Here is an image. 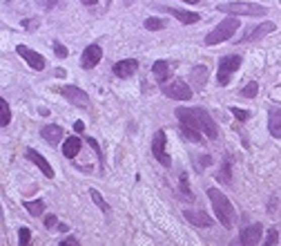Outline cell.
Segmentation results:
<instances>
[{"label": "cell", "instance_id": "cell-8", "mask_svg": "<svg viewBox=\"0 0 281 246\" xmlns=\"http://www.w3.org/2000/svg\"><path fill=\"white\" fill-rule=\"evenodd\" d=\"M152 154H154V159L161 166H165V168H170V166H172L170 154L165 152V130H156L154 132V137H152Z\"/></svg>", "mask_w": 281, "mask_h": 246}, {"label": "cell", "instance_id": "cell-20", "mask_svg": "<svg viewBox=\"0 0 281 246\" xmlns=\"http://www.w3.org/2000/svg\"><path fill=\"white\" fill-rule=\"evenodd\" d=\"M80 146H83V141H80L78 137H67L63 143V154L67 159H74L80 152Z\"/></svg>", "mask_w": 281, "mask_h": 246}, {"label": "cell", "instance_id": "cell-1", "mask_svg": "<svg viewBox=\"0 0 281 246\" xmlns=\"http://www.w3.org/2000/svg\"><path fill=\"white\" fill-rule=\"evenodd\" d=\"M176 119L185 126H192L197 128L201 135H205L208 139H217L219 137V128H217V121L212 119L205 108H179L176 110Z\"/></svg>", "mask_w": 281, "mask_h": 246}, {"label": "cell", "instance_id": "cell-23", "mask_svg": "<svg viewBox=\"0 0 281 246\" xmlns=\"http://www.w3.org/2000/svg\"><path fill=\"white\" fill-rule=\"evenodd\" d=\"M179 132H181V135L185 137V139H190L192 143H201V141H203V137H205V135H201V132L197 130V128L185 126V123H181V126H179Z\"/></svg>", "mask_w": 281, "mask_h": 246}, {"label": "cell", "instance_id": "cell-37", "mask_svg": "<svg viewBox=\"0 0 281 246\" xmlns=\"http://www.w3.org/2000/svg\"><path fill=\"white\" fill-rule=\"evenodd\" d=\"M23 27H25V29H36V27H38V20H36V18L23 20Z\"/></svg>", "mask_w": 281, "mask_h": 246}, {"label": "cell", "instance_id": "cell-18", "mask_svg": "<svg viewBox=\"0 0 281 246\" xmlns=\"http://www.w3.org/2000/svg\"><path fill=\"white\" fill-rule=\"evenodd\" d=\"M40 137L45 139L50 146H58V143H61V139H63V128L56 126V123L45 126V128H40Z\"/></svg>", "mask_w": 281, "mask_h": 246}, {"label": "cell", "instance_id": "cell-34", "mask_svg": "<svg viewBox=\"0 0 281 246\" xmlns=\"http://www.w3.org/2000/svg\"><path fill=\"white\" fill-rule=\"evenodd\" d=\"M54 52H56V56H61V58H65L67 56V47L65 45H61L58 40H54Z\"/></svg>", "mask_w": 281, "mask_h": 246}, {"label": "cell", "instance_id": "cell-2", "mask_svg": "<svg viewBox=\"0 0 281 246\" xmlns=\"http://www.w3.org/2000/svg\"><path fill=\"white\" fill-rule=\"evenodd\" d=\"M208 197H210V204L214 208V215H217V219L221 222V226L223 228L235 226L237 213H235V206H232V201L228 197H225L219 188H208Z\"/></svg>", "mask_w": 281, "mask_h": 246}, {"label": "cell", "instance_id": "cell-40", "mask_svg": "<svg viewBox=\"0 0 281 246\" xmlns=\"http://www.w3.org/2000/svg\"><path fill=\"white\" fill-rule=\"evenodd\" d=\"M58 231H61V233H69V226H67V224H58Z\"/></svg>", "mask_w": 281, "mask_h": 246}, {"label": "cell", "instance_id": "cell-14", "mask_svg": "<svg viewBox=\"0 0 281 246\" xmlns=\"http://www.w3.org/2000/svg\"><path fill=\"white\" fill-rule=\"evenodd\" d=\"M261 235H263V226H261V224H250V226H246L241 231L239 242L246 244V246H255V244L261 242Z\"/></svg>", "mask_w": 281, "mask_h": 246}, {"label": "cell", "instance_id": "cell-35", "mask_svg": "<svg viewBox=\"0 0 281 246\" xmlns=\"http://www.w3.org/2000/svg\"><path fill=\"white\" fill-rule=\"evenodd\" d=\"M85 141H87V143H89V146H91V150H94V152H99V154H101V146H99V141H96V139H94V137H87V139H85ZM101 159H103V154H101Z\"/></svg>", "mask_w": 281, "mask_h": 246}, {"label": "cell", "instance_id": "cell-4", "mask_svg": "<svg viewBox=\"0 0 281 246\" xmlns=\"http://www.w3.org/2000/svg\"><path fill=\"white\" fill-rule=\"evenodd\" d=\"M239 27H241V20L237 18V16H232L228 20H221L217 27L203 38V43L205 45H219V43H223V40H230Z\"/></svg>", "mask_w": 281, "mask_h": 246}, {"label": "cell", "instance_id": "cell-26", "mask_svg": "<svg viewBox=\"0 0 281 246\" xmlns=\"http://www.w3.org/2000/svg\"><path fill=\"white\" fill-rule=\"evenodd\" d=\"M89 197H91V201H94V204L99 206L103 213H110V206H107V201L103 199V195H101V192L96 190V188H91V190H89Z\"/></svg>", "mask_w": 281, "mask_h": 246}, {"label": "cell", "instance_id": "cell-41", "mask_svg": "<svg viewBox=\"0 0 281 246\" xmlns=\"http://www.w3.org/2000/svg\"><path fill=\"white\" fill-rule=\"evenodd\" d=\"M80 3H83V5H96L99 0H80Z\"/></svg>", "mask_w": 281, "mask_h": 246}, {"label": "cell", "instance_id": "cell-15", "mask_svg": "<svg viewBox=\"0 0 281 246\" xmlns=\"http://www.w3.org/2000/svg\"><path fill=\"white\" fill-rule=\"evenodd\" d=\"M268 130L274 139H281V108L277 105L268 108Z\"/></svg>", "mask_w": 281, "mask_h": 246}, {"label": "cell", "instance_id": "cell-32", "mask_svg": "<svg viewBox=\"0 0 281 246\" xmlns=\"http://www.w3.org/2000/svg\"><path fill=\"white\" fill-rule=\"evenodd\" d=\"M181 192L183 195H188V197H192V192H190V186H188V175L185 173H181Z\"/></svg>", "mask_w": 281, "mask_h": 246}, {"label": "cell", "instance_id": "cell-17", "mask_svg": "<svg viewBox=\"0 0 281 246\" xmlns=\"http://www.w3.org/2000/svg\"><path fill=\"white\" fill-rule=\"evenodd\" d=\"M183 217L190 224H194V226H201V228L212 226V217H208V213L203 211H183Z\"/></svg>", "mask_w": 281, "mask_h": 246}, {"label": "cell", "instance_id": "cell-27", "mask_svg": "<svg viewBox=\"0 0 281 246\" xmlns=\"http://www.w3.org/2000/svg\"><path fill=\"white\" fill-rule=\"evenodd\" d=\"M143 27L150 29V31L165 29V20H161V18H148V20H143Z\"/></svg>", "mask_w": 281, "mask_h": 246}, {"label": "cell", "instance_id": "cell-5", "mask_svg": "<svg viewBox=\"0 0 281 246\" xmlns=\"http://www.w3.org/2000/svg\"><path fill=\"white\" fill-rule=\"evenodd\" d=\"M241 67V56L239 54H228L219 61V74H217V81L219 85H228L230 76Z\"/></svg>", "mask_w": 281, "mask_h": 246}, {"label": "cell", "instance_id": "cell-28", "mask_svg": "<svg viewBox=\"0 0 281 246\" xmlns=\"http://www.w3.org/2000/svg\"><path fill=\"white\" fill-rule=\"evenodd\" d=\"M259 92V83L257 81H250L248 85H243L241 88V96H246V99H255Z\"/></svg>", "mask_w": 281, "mask_h": 246}, {"label": "cell", "instance_id": "cell-10", "mask_svg": "<svg viewBox=\"0 0 281 246\" xmlns=\"http://www.w3.org/2000/svg\"><path fill=\"white\" fill-rule=\"evenodd\" d=\"M16 52H18V54L23 56V61H25L31 69H36V72H42V69L47 67L45 56H40L38 52L31 50V47H27V45H18V47H16Z\"/></svg>", "mask_w": 281, "mask_h": 246}, {"label": "cell", "instance_id": "cell-12", "mask_svg": "<svg viewBox=\"0 0 281 246\" xmlns=\"http://www.w3.org/2000/svg\"><path fill=\"white\" fill-rule=\"evenodd\" d=\"M159 12H165V14H170V16H174L179 23L183 25H194V23H199L201 20V16L199 14H194V12H185V9H176V7H167V5H159Z\"/></svg>", "mask_w": 281, "mask_h": 246}, {"label": "cell", "instance_id": "cell-25", "mask_svg": "<svg viewBox=\"0 0 281 246\" xmlns=\"http://www.w3.org/2000/svg\"><path fill=\"white\" fill-rule=\"evenodd\" d=\"M9 121H12V110H9L7 99H0V126L7 128Z\"/></svg>", "mask_w": 281, "mask_h": 246}, {"label": "cell", "instance_id": "cell-22", "mask_svg": "<svg viewBox=\"0 0 281 246\" xmlns=\"http://www.w3.org/2000/svg\"><path fill=\"white\" fill-rule=\"evenodd\" d=\"M217 179L223 181V184H232V159H230V154H225L223 163H221V170L217 173Z\"/></svg>", "mask_w": 281, "mask_h": 246}, {"label": "cell", "instance_id": "cell-21", "mask_svg": "<svg viewBox=\"0 0 281 246\" xmlns=\"http://www.w3.org/2000/svg\"><path fill=\"white\" fill-rule=\"evenodd\" d=\"M152 74H154V78L161 85H165V81L170 78V63H167V61H156L152 65Z\"/></svg>", "mask_w": 281, "mask_h": 246}, {"label": "cell", "instance_id": "cell-31", "mask_svg": "<svg viewBox=\"0 0 281 246\" xmlns=\"http://www.w3.org/2000/svg\"><path fill=\"white\" fill-rule=\"evenodd\" d=\"M36 3H38L40 9H45V12H52V9L58 5V0H36Z\"/></svg>", "mask_w": 281, "mask_h": 246}, {"label": "cell", "instance_id": "cell-33", "mask_svg": "<svg viewBox=\"0 0 281 246\" xmlns=\"http://www.w3.org/2000/svg\"><path fill=\"white\" fill-rule=\"evenodd\" d=\"M230 112H232V114H235L239 121H248V116H250L246 110H241V108H230Z\"/></svg>", "mask_w": 281, "mask_h": 246}, {"label": "cell", "instance_id": "cell-29", "mask_svg": "<svg viewBox=\"0 0 281 246\" xmlns=\"http://www.w3.org/2000/svg\"><path fill=\"white\" fill-rule=\"evenodd\" d=\"M277 242H279V233H277V228L272 226V228L268 231V237L263 239V244H266V246H274Z\"/></svg>", "mask_w": 281, "mask_h": 246}, {"label": "cell", "instance_id": "cell-36", "mask_svg": "<svg viewBox=\"0 0 281 246\" xmlns=\"http://www.w3.org/2000/svg\"><path fill=\"white\" fill-rule=\"evenodd\" d=\"M45 226H47V228H56V226H58L56 215H47V217H45Z\"/></svg>", "mask_w": 281, "mask_h": 246}, {"label": "cell", "instance_id": "cell-19", "mask_svg": "<svg viewBox=\"0 0 281 246\" xmlns=\"http://www.w3.org/2000/svg\"><path fill=\"white\" fill-rule=\"evenodd\" d=\"M190 81L197 90H203L205 83H208V67L205 65H194L192 67V74H190Z\"/></svg>", "mask_w": 281, "mask_h": 246}, {"label": "cell", "instance_id": "cell-13", "mask_svg": "<svg viewBox=\"0 0 281 246\" xmlns=\"http://www.w3.org/2000/svg\"><path fill=\"white\" fill-rule=\"evenodd\" d=\"M25 157L29 159L31 163H36V168H38V170H40L42 175H45L47 179H52V177H54V168L50 166V161H47V159L42 157V154L36 152L34 148H27V150H25Z\"/></svg>", "mask_w": 281, "mask_h": 246}, {"label": "cell", "instance_id": "cell-3", "mask_svg": "<svg viewBox=\"0 0 281 246\" xmlns=\"http://www.w3.org/2000/svg\"><path fill=\"white\" fill-rule=\"evenodd\" d=\"M217 12L230 14V16H252V18H261L268 14V7L259 3H221L217 5Z\"/></svg>", "mask_w": 281, "mask_h": 246}, {"label": "cell", "instance_id": "cell-16", "mask_svg": "<svg viewBox=\"0 0 281 246\" xmlns=\"http://www.w3.org/2000/svg\"><path fill=\"white\" fill-rule=\"evenodd\" d=\"M136 69H138V61H134V58H125V61L114 63L112 72H114L118 78H127V76H132Z\"/></svg>", "mask_w": 281, "mask_h": 246}, {"label": "cell", "instance_id": "cell-24", "mask_svg": "<svg viewBox=\"0 0 281 246\" xmlns=\"http://www.w3.org/2000/svg\"><path fill=\"white\" fill-rule=\"evenodd\" d=\"M23 206L27 208V213H31V217H40L45 213V199H34V201H23Z\"/></svg>", "mask_w": 281, "mask_h": 246}, {"label": "cell", "instance_id": "cell-42", "mask_svg": "<svg viewBox=\"0 0 281 246\" xmlns=\"http://www.w3.org/2000/svg\"><path fill=\"white\" fill-rule=\"evenodd\" d=\"M183 3H192V5H199L201 0H183Z\"/></svg>", "mask_w": 281, "mask_h": 246}, {"label": "cell", "instance_id": "cell-30", "mask_svg": "<svg viewBox=\"0 0 281 246\" xmlns=\"http://www.w3.org/2000/svg\"><path fill=\"white\" fill-rule=\"evenodd\" d=\"M29 239H31V231L23 226V228L18 231V244H20V246H25V244H29Z\"/></svg>", "mask_w": 281, "mask_h": 246}, {"label": "cell", "instance_id": "cell-39", "mask_svg": "<svg viewBox=\"0 0 281 246\" xmlns=\"http://www.w3.org/2000/svg\"><path fill=\"white\" fill-rule=\"evenodd\" d=\"M74 130H76V132H83V130H85V123H83V121H76V123H74Z\"/></svg>", "mask_w": 281, "mask_h": 246}, {"label": "cell", "instance_id": "cell-9", "mask_svg": "<svg viewBox=\"0 0 281 246\" xmlns=\"http://www.w3.org/2000/svg\"><path fill=\"white\" fill-rule=\"evenodd\" d=\"M277 29V25L270 23V20H266V23H259V25H252V27H248L246 31H243L241 38H237V43H250V40H259L263 38L266 34H272V31Z\"/></svg>", "mask_w": 281, "mask_h": 246}, {"label": "cell", "instance_id": "cell-38", "mask_svg": "<svg viewBox=\"0 0 281 246\" xmlns=\"http://www.w3.org/2000/svg\"><path fill=\"white\" fill-rule=\"evenodd\" d=\"M61 246H78V239H76V237H72V235H69V237L61 239Z\"/></svg>", "mask_w": 281, "mask_h": 246}, {"label": "cell", "instance_id": "cell-7", "mask_svg": "<svg viewBox=\"0 0 281 246\" xmlns=\"http://www.w3.org/2000/svg\"><path fill=\"white\" fill-rule=\"evenodd\" d=\"M65 99L69 101L72 105H76V108H83V110H87L89 105H91V101H89V96H87V92L85 90H80V88H76V85H63L61 90H58Z\"/></svg>", "mask_w": 281, "mask_h": 246}, {"label": "cell", "instance_id": "cell-11", "mask_svg": "<svg viewBox=\"0 0 281 246\" xmlns=\"http://www.w3.org/2000/svg\"><path fill=\"white\" fill-rule=\"evenodd\" d=\"M101 58H103V50H101V45H87L83 50V54H80V67L83 69H91V67H96L101 63Z\"/></svg>", "mask_w": 281, "mask_h": 246}, {"label": "cell", "instance_id": "cell-6", "mask_svg": "<svg viewBox=\"0 0 281 246\" xmlns=\"http://www.w3.org/2000/svg\"><path fill=\"white\" fill-rule=\"evenodd\" d=\"M163 94L167 99H174V101H190L192 99V88L181 78H174V81L165 83L163 85Z\"/></svg>", "mask_w": 281, "mask_h": 246}]
</instances>
